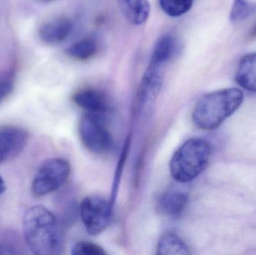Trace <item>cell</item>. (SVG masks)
Wrapping results in <instances>:
<instances>
[{"mask_svg":"<svg viewBox=\"0 0 256 255\" xmlns=\"http://www.w3.org/2000/svg\"><path fill=\"white\" fill-rule=\"evenodd\" d=\"M24 233L31 251L38 255H54L62 250V232L55 215L44 206L28 209L24 218Z\"/></svg>","mask_w":256,"mask_h":255,"instance_id":"1","label":"cell"},{"mask_svg":"<svg viewBox=\"0 0 256 255\" xmlns=\"http://www.w3.org/2000/svg\"><path fill=\"white\" fill-rule=\"evenodd\" d=\"M244 98L243 91L238 88L220 90L202 96L194 108V124L203 130L218 128L240 108Z\"/></svg>","mask_w":256,"mask_h":255,"instance_id":"2","label":"cell"},{"mask_svg":"<svg viewBox=\"0 0 256 255\" xmlns=\"http://www.w3.org/2000/svg\"><path fill=\"white\" fill-rule=\"evenodd\" d=\"M212 148L206 139H189L176 151L172 158V175L176 181L182 184L194 181L206 169Z\"/></svg>","mask_w":256,"mask_h":255,"instance_id":"3","label":"cell"},{"mask_svg":"<svg viewBox=\"0 0 256 255\" xmlns=\"http://www.w3.org/2000/svg\"><path fill=\"white\" fill-rule=\"evenodd\" d=\"M70 174V166L66 159L56 157L46 160L33 180L32 194L42 197L56 191L66 184Z\"/></svg>","mask_w":256,"mask_h":255,"instance_id":"4","label":"cell"},{"mask_svg":"<svg viewBox=\"0 0 256 255\" xmlns=\"http://www.w3.org/2000/svg\"><path fill=\"white\" fill-rule=\"evenodd\" d=\"M79 133L84 145L96 154H106L115 146L114 139L100 115L86 113L80 122Z\"/></svg>","mask_w":256,"mask_h":255,"instance_id":"5","label":"cell"},{"mask_svg":"<svg viewBox=\"0 0 256 255\" xmlns=\"http://www.w3.org/2000/svg\"><path fill=\"white\" fill-rule=\"evenodd\" d=\"M114 203L102 196L85 198L80 205V217L91 235L102 233L110 224Z\"/></svg>","mask_w":256,"mask_h":255,"instance_id":"6","label":"cell"},{"mask_svg":"<svg viewBox=\"0 0 256 255\" xmlns=\"http://www.w3.org/2000/svg\"><path fill=\"white\" fill-rule=\"evenodd\" d=\"M162 83V69L148 66L137 91L136 106L140 113L152 109L159 97Z\"/></svg>","mask_w":256,"mask_h":255,"instance_id":"7","label":"cell"},{"mask_svg":"<svg viewBox=\"0 0 256 255\" xmlns=\"http://www.w3.org/2000/svg\"><path fill=\"white\" fill-rule=\"evenodd\" d=\"M28 132L15 126L0 127V165L18 157L28 143Z\"/></svg>","mask_w":256,"mask_h":255,"instance_id":"8","label":"cell"},{"mask_svg":"<svg viewBox=\"0 0 256 255\" xmlns=\"http://www.w3.org/2000/svg\"><path fill=\"white\" fill-rule=\"evenodd\" d=\"M73 100L86 113L102 116L109 110V103L106 95L96 88H84L76 91L74 94Z\"/></svg>","mask_w":256,"mask_h":255,"instance_id":"9","label":"cell"},{"mask_svg":"<svg viewBox=\"0 0 256 255\" xmlns=\"http://www.w3.org/2000/svg\"><path fill=\"white\" fill-rule=\"evenodd\" d=\"M188 195L178 189L162 193L158 201V210L168 217L178 218L184 212L188 204Z\"/></svg>","mask_w":256,"mask_h":255,"instance_id":"10","label":"cell"},{"mask_svg":"<svg viewBox=\"0 0 256 255\" xmlns=\"http://www.w3.org/2000/svg\"><path fill=\"white\" fill-rule=\"evenodd\" d=\"M73 30L74 23L70 19L57 18L44 24L39 29V36L44 43L55 44L66 40Z\"/></svg>","mask_w":256,"mask_h":255,"instance_id":"11","label":"cell"},{"mask_svg":"<svg viewBox=\"0 0 256 255\" xmlns=\"http://www.w3.org/2000/svg\"><path fill=\"white\" fill-rule=\"evenodd\" d=\"M118 3L122 13L132 25H142L150 16L148 0H118Z\"/></svg>","mask_w":256,"mask_h":255,"instance_id":"12","label":"cell"},{"mask_svg":"<svg viewBox=\"0 0 256 255\" xmlns=\"http://www.w3.org/2000/svg\"><path fill=\"white\" fill-rule=\"evenodd\" d=\"M177 49L176 39L170 34H165L158 39L150 55L149 65L162 68L174 56Z\"/></svg>","mask_w":256,"mask_h":255,"instance_id":"13","label":"cell"},{"mask_svg":"<svg viewBox=\"0 0 256 255\" xmlns=\"http://www.w3.org/2000/svg\"><path fill=\"white\" fill-rule=\"evenodd\" d=\"M236 79L242 88L256 93V52L240 58Z\"/></svg>","mask_w":256,"mask_h":255,"instance_id":"14","label":"cell"},{"mask_svg":"<svg viewBox=\"0 0 256 255\" xmlns=\"http://www.w3.org/2000/svg\"><path fill=\"white\" fill-rule=\"evenodd\" d=\"M160 255H189L191 254L189 247L177 234L166 232L160 239L156 248Z\"/></svg>","mask_w":256,"mask_h":255,"instance_id":"15","label":"cell"},{"mask_svg":"<svg viewBox=\"0 0 256 255\" xmlns=\"http://www.w3.org/2000/svg\"><path fill=\"white\" fill-rule=\"evenodd\" d=\"M98 50V44L97 40L92 37H86L68 48L67 54L75 59L86 61L94 56Z\"/></svg>","mask_w":256,"mask_h":255,"instance_id":"16","label":"cell"},{"mask_svg":"<svg viewBox=\"0 0 256 255\" xmlns=\"http://www.w3.org/2000/svg\"><path fill=\"white\" fill-rule=\"evenodd\" d=\"M164 13L171 17H179L192 8L194 0H159Z\"/></svg>","mask_w":256,"mask_h":255,"instance_id":"17","label":"cell"},{"mask_svg":"<svg viewBox=\"0 0 256 255\" xmlns=\"http://www.w3.org/2000/svg\"><path fill=\"white\" fill-rule=\"evenodd\" d=\"M252 8L248 0H234L230 15L231 20L233 22L244 20L252 13Z\"/></svg>","mask_w":256,"mask_h":255,"instance_id":"18","label":"cell"},{"mask_svg":"<svg viewBox=\"0 0 256 255\" xmlns=\"http://www.w3.org/2000/svg\"><path fill=\"white\" fill-rule=\"evenodd\" d=\"M74 255H106L108 253L100 246L88 241H80L72 250Z\"/></svg>","mask_w":256,"mask_h":255,"instance_id":"19","label":"cell"},{"mask_svg":"<svg viewBox=\"0 0 256 255\" xmlns=\"http://www.w3.org/2000/svg\"><path fill=\"white\" fill-rule=\"evenodd\" d=\"M14 83L15 75L13 71L0 73V104L10 95Z\"/></svg>","mask_w":256,"mask_h":255,"instance_id":"20","label":"cell"},{"mask_svg":"<svg viewBox=\"0 0 256 255\" xmlns=\"http://www.w3.org/2000/svg\"><path fill=\"white\" fill-rule=\"evenodd\" d=\"M20 254L18 250L13 245L0 244V255H16Z\"/></svg>","mask_w":256,"mask_h":255,"instance_id":"21","label":"cell"},{"mask_svg":"<svg viewBox=\"0 0 256 255\" xmlns=\"http://www.w3.org/2000/svg\"><path fill=\"white\" fill-rule=\"evenodd\" d=\"M6 190V183H4V180L0 176V195L2 194Z\"/></svg>","mask_w":256,"mask_h":255,"instance_id":"22","label":"cell"},{"mask_svg":"<svg viewBox=\"0 0 256 255\" xmlns=\"http://www.w3.org/2000/svg\"><path fill=\"white\" fill-rule=\"evenodd\" d=\"M251 36L252 37H256V26L254 28V29L252 30V33H251Z\"/></svg>","mask_w":256,"mask_h":255,"instance_id":"23","label":"cell"},{"mask_svg":"<svg viewBox=\"0 0 256 255\" xmlns=\"http://www.w3.org/2000/svg\"><path fill=\"white\" fill-rule=\"evenodd\" d=\"M42 1H51V0H42Z\"/></svg>","mask_w":256,"mask_h":255,"instance_id":"24","label":"cell"}]
</instances>
